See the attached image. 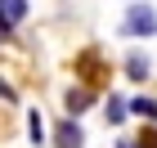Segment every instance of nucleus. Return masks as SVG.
Instances as JSON below:
<instances>
[{"label": "nucleus", "instance_id": "3", "mask_svg": "<svg viewBox=\"0 0 157 148\" xmlns=\"http://www.w3.org/2000/svg\"><path fill=\"white\" fill-rule=\"evenodd\" d=\"M54 148H85V130H81L76 117H63L54 126Z\"/></svg>", "mask_w": 157, "mask_h": 148}, {"label": "nucleus", "instance_id": "7", "mask_svg": "<svg viewBox=\"0 0 157 148\" xmlns=\"http://www.w3.org/2000/svg\"><path fill=\"white\" fill-rule=\"evenodd\" d=\"M148 72H153L148 54H126V76L130 81H148Z\"/></svg>", "mask_w": 157, "mask_h": 148}, {"label": "nucleus", "instance_id": "2", "mask_svg": "<svg viewBox=\"0 0 157 148\" xmlns=\"http://www.w3.org/2000/svg\"><path fill=\"white\" fill-rule=\"evenodd\" d=\"M94 99H99L94 90L76 81V85H67V90H63V108H67V117H81L85 108H94Z\"/></svg>", "mask_w": 157, "mask_h": 148}, {"label": "nucleus", "instance_id": "8", "mask_svg": "<svg viewBox=\"0 0 157 148\" xmlns=\"http://www.w3.org/2000/svg\"><path fill=\"white\" fill-rule=\"evenodd\" d=\"M27 9H32L27 0H0V13H5V18H9L13 27H18V23H23V18H27Z\"/></svg>", "mask_w": 157, "mask_h": 148}, {"label": "nucleus", "instance_id": "5", "mask_svg": "<svg viewBox=\"0 0 157 148\" xmlns=\"http://www.w3.org/2000/svg\"><path fill=\"white\" fill-rule=\"evenodd\" d=\"M126 117H130V99H121V94L103 99V121H108V126H121Z\"/></svg>", "mask_w": 157, "mask_h": 148}, {"label": "nucleus", "instance_id": "6", "mask_svg": "<svg viewBox=\"0 0 157 148\" xmlns=\"http://www.w3.org/2000/svg\"><path fill=\"white\" fill-rule=\"evenodd\" d=\"M130 117H139L144 126H153V121H157V99H153V94H135V99H130Z\"/></svg>", "mask_w": 157, "mask_h": 148}, {"label": "nucleus", "instance_id": "1", "mask_svg": "<svg viewBox=\"0 0 157 148\" xmlns=\"http://www.w3.org/2000/svg\"><path fill=\"white\" fill-rule=\"evenodd\" d=\"M121 36H157V9L153 5H130L121 18Z\"/></svg>", "mask_w": 157, "mask_h": 148}, {"label": "nucleus", "instance_id": "9", "mask_svg": "<svg viewBox=\"0 0 157 148\" xmlns=\"http://www.w3.org/2000/svg\"><path fill=\"white\" fill-rule=\"evenodd\" d=\"M27 139H32V144H45V117H40V112L36 108H32V112H27Z\"/></svg>", "mask_w": 157, "mask_h": 148}, {"label": "nucleus", "instance_id": "11", "mask_svg": "<svg viewBox=\"0 0 157 148\" xmlns=\"http://www.w3.org/2000/svg\"><path fill=\"white\" fill-rule=\"evenodd\" d=\"M9 36H13V23L5 18V13H0V40H9Z\"/></svg>", "mask_w": 157, "mask_h": 148}, {"label": "nucleus", "instance_id": "13", "mask_svg": "<svg viewBox=\"0 0 157 148\" xmlns=\"http://www.w3.org/2000/svg\"><path fill=\"white\" fill-rule=\"evenodd\" d=\"M117 148H135V139H121V144H117Z\"/></svg>", "mask_w": 157, "mask_h": 148}, {"label": "nucleus", "instance_id": "10", "mask_svg": "<svg viewBox=\"0 0 157 148\" xmlns=\"http://www.w3.org/2000/svg\"><path fill=\"white\" fill-rule=\"evenodd\" d=\"M135 148H157V126H144L139 139H135Z\"/></svg>", "mask_w": 157, "mask_h": 148}, {"label": "nucleus", "instance_id": "4", "mask_svg": "<svg viewBox=\"0 0 157 148\" xmlns=\"http://www.w3.org/2000/svg\"><path fill=\"white\" fill-rule=\"evenodd\" d=\"M76 72H81V85H90V90H94L99 81L108 76V72H103V67H99V54H94V49H85L81 59H76Z\"/></svg>", "mask_w": 157, "mask_h": 148}, {"label": "nucleus", "instance_id": "12", "mask_svg": "<svg viewBox=\"0 0 157 148\" xmlns=\"http://www.w3.org/2000/svg\"><path fill=\"white\" fill-rule=\"evenodd\" d=\"M0 99H5V103H13V99H18V94H13V85H9V81H0Z\"/></svg>", "mask_w": 157, "mask_h": 148}]
</instances>
